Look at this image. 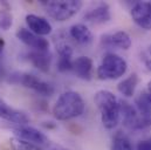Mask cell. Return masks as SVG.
I'll list each match as a JSON object with an SVG mask.
<instances>
[{
  "label": "cell",
  "instance_id": "6da1fadb",
  "mask_svg": "<svg viewBox=\"0 0 151 150\" xmlns=\"http://www.w3.org/2000/svg\"><path fill=\"white\" fill-rule=\"evenodd\" d=\"M94 101L100 110L103 127L109 130L116 128L121 120V100L110 90L101 89L96 92Z\"/></svg>",
  "mask_w": 151,
  "mask_h": 150
},
{
  "label": "cell",
  "instance_id": "7a4b0ae2",
  "mask_svg": "<svg viewBox=\"0 0 151 150\" xmlns=\"http://www.w3.org/2000/svg\"><path fill=\"white\" fill-rule=\"evenodd\" d=\"M84 108L86 105L82 96L74 90H68L58 97L52 112L58 121H68L81 116Z\"/></svg>",
  "mask_w": 151,
  "mask_h": 150
},
{
  "label": "cell",
  "instance_id": "3957f363",
  "mask_svg": "<svg viewBox=\"0 0 151 150\" xmlns=\"http://www.w3.org/2000/svg\"><path fill=\"white\" fill-rule=\"evenodd\" d=\"M47 14L56 21H66L80 12L83 4L80 0H49L41 1Z\"/></svg>",
  "mask_w": 151,
  "mask_h": 150
},
{
  "label": "cell",
  "instance_id": "277c9868",
  "mask_svg": "<svg viewBox=\"0 0 151 150\" xmlns=\"http://www.w3.org/2000/svg\"><path fill=\"white\" fill-rule=\"evenodd\" d=\"M127 69L128 63L122 56L115 53H107L102 58L96 74L100 80H117L127 73Z\"/></svg>",
  "mask_w": 151,
  "mask_h": 150
},
{
  "label": "cell",
  "instance_id": "5b68a950",
  "mask_svg": "<svg viewBox=\"0 0 151 150\" xmlns=\"http://www.w3.org/2000/svg\"><path fill=\"white\" fill-rule=\"evenodd\" d=\"M121 116L123 124L130 130H144L151 127V115L141 114L136 107L121 100Z\"/></svg>",
  "mask_w": 151,
  "mask_h": 150
},
{
  "label": "cell",
  "instance_id": "8992f818",
  "mask_svg": "<svg viewBox=\"0 0 151 150\" xmlns=\"http://www.w3.org/2000/svg\"><path fill=\"white\" fill-rule=\"evenodd\" d=\"M9 81L14 83H21L24 87L34 90L42 96H50L54 93V87L50 83L29 73H14L11 76Z\"/></svg>",
  "mask_w": 151,
  "mask_h": 150
},
{
  "label": "cell",
  "instance_id": "52a82bcc",
  "mask_svg": "<svg viewBox=\"0 0 151 150\" xmlns=\"http://www.w3.org/2000/svg\"><path fill=\"white\" fill-rule=\"evenodd\" d=\"M132 21L145 31H151V1H137L130 9Z\"/></svg>",
  "mask_w": 151,
  "mask_h": 150
},
{
  "label": "cell",
  "instance_id": "ba28073f",
  "mask_svg": "<svg viewBox=\"0 0 151 150\" xmlns=\"http://www.w3.org/2000/svg\"><path fill=\"white\" fill-rule=\"evenodd\" d=\"M13 133H14V137L20 138L26 142H29V143L38 144L41 147L48 143V138L43 133H41L37 128L27 125V124L18 125V127L13 128Z\"/></svg>",
  "mask_w": 151,
  "mask_h": 150
},
{
  "label": "cell",
  "instance_id": "9c48e42d",
  "mask_svg": "<svg viewBox=\"0 0 151 150\" xmlns=\"http://www.w3.org/2000/svg\"><path fill=\"white\" fill-rule=\"evenodd\" d=\"M17 38L26 46L32 47L34 50H49V41L43 37L31 32L28 28H19L17 32Z\"/></svg>",
  "mask_w": 151,
  "mask_h": 150
},
{
  "label": "cell",
  "instance_id": "30bf717a",
  "mask_svg": "<svg viewBox=\"0 0 151 150\" xmlns=\"http://www.w3.org/2000/svg\"><path fill=\"white\" fill-rule=\"evenodd\" d=\"M83 19L91 24H106L111 19L110 14V7L106 2H100L89 11H87L83 15Z\"/></svg>",
  "mask_w": 151,
  "mask_h": 150
},
{
  "label": "cell",
  "instance_id": "8fae6325",
  "mask_svg": "<svg viewBox=\"0 0 151 150\" xmlns=\"http://www.w3.org/2000/svg\"><path fill=\"white\" fill-rule=\"evenodd\" d=\"M0 117L7 122H12L18 125H25L29 122V117L27 116L26 112L12 108L1 99H0Z\"/></svg>",
  "mask_w": 151,
  "mask_h": 150
},
{
  "label": "cell",
  "instance_id": "7c38bea8",
  "mask_svg": "<svg viewBox=\"0 0 151 150\" xmlns=\"http://www.w3.org/2000/svg\"><path fill=\"white\" fill-rule=\"evenodd\" d=\"M101 43L107 47H117L119 49L128 50L131 45L132 40L130 35L124 31H117L113 34H104L101 38Z\"/></svg>",
  "mask_w": 151,
  "mask_h": 150
},
{
  "label": "cell",
  "instance_id": "4fadbf2b",
  "mask_svg": "<svg viewBox=\"0 0 151 150\" xmlns=\"http://www.w3.org/2000/svg\"><path fill=\"white\" fill-rule=\"evenodd\" d=\"M26 24L28 26V30L33 33H35L37 35L40 37H45V35H48L52 33V25L50 22L43 18V17H40L37 14H27L26 18Z\"/></svg>",
  "mask_w": 151,
  "mask_h": 150
},
{
  "label": "cell",
  "instance_id": "5bb4252c",
  "mask_svg": "<svg viewBox=\"0 0 151 150\" xmlns=\"http://www.w3.org/2000/svg\"><path fill=\"white\" fill-rule=\"evenodd\" d=\"M59 60L56 63V68L61 73H66L69 71H73V49L67 43H60L56 48Z\"/></svg>",
  "mask_w": 151,
  "mask_h": 150
},
{
  "label": "cell",
  "instance_id": "9a60e30c",
  "mask_svg": "<svg viewBox=\"0 0 151 150\" xmlns=\"http://www.w3.org/2000/svg\"><path fill=\"white\" fill-rule=\"evenodd\" d=\"M28 61L42 73H48L52 63V54L49 50H32L27 55Z\"/></svg>",
  "mask_w": 151,
  "mask_h": 150
},
{
  "label": "cell",
  "instance_id": "2e32d148",
  "mask_svg": "<svg viewBox=\"0 0 151 150\" xmlns=\"http://www.w3.org/2000/svg\"><path fill=\"white\" fill-rule=\"evenodd\" d=\"M94 63L89 56H78L73 62V72L77 77L89 81L93 77Z\"/></svg>",
  "mask_w": 151,
  "mask_h": 150
},
{
  "label": "cell",
  "instance_id": "e0dca14e",
  "mask_svg": "<svg viewBox=\"0 0 151 150\" xmlns=\"http://www.w3.org/2000/svg\"><path fill=\"white\" fill-rule=\"evenodd\" d=\"M69 34L76 42L81 45H89L90 42H93V39H94L91 31L83 24L73 25L69 28Z\"/></svg>",
  "mask_w": 151,
  "mask_h": 150
},
{
  "label": "cell",
  "instance_id": "ac0fdd59",
  "mask_svg": "<svg viewBox=\"0 0 151 150\" xmlns=\"http://www.w3.org/2000/svg\"><path fill=\"white\" fill-rule=\"evenodd\" d=\"M138 84V76L136 73L130 74L127 79L122 80L117 84V90L125 97H131L135 94L136 87Z\"/></svg>",
  "mask_w": 151,
  "mask_h": 150
},
{
  "label": "cell",
  "instance_id": "d6986e66",
  "mask_svg": "<svg viewBox=\"0 0 151 150\" xmlns=\"http://www.w3.org/2000/svg\"><path fill=\"white\" fill-rule=\"evenodd\" d=\"M110 150H134V148L130 140L122 131H118L113 137Z\"/></svg>",
  "mask_w": 151,
  "mask_h": 150
},
{
  "label": "cell",
  "instance_id": "ffe728a7",
  "mask_svg": "<svg viewBox=\"0 0 151 150\" xmlns=\"http://www.w3.org/2000/svg\"><path fill=\"white\" fill-rule=\"evenodd\" d=\"M136 109L141 114L151 115V99L147 92H142L135 100Z\"/></svg>",
  "mask_w": 151,
  "mask_h": 150
},
{
  "label": "cell",
  "instance_id": "44dd1931",
  "mask_svg": "<svg viewBox=\"0 0 151 150\" xmlns=\"http://www.w3.org/2000/svg\"><path fill=\"white\" fill-rule=\"evenodd\" d=\"M9 142H11V147L13 150H45L41 146L22 141L17 137H12L9 140Z\"/></svg>",
  "mask_w": 151,
  "mask_h": 150
},
{
  "label": "cell",
  "instance_id": "7402d4cb",
  "mask_svg": "<svg viewBox=\"0 0 151 150\" xmlns=\"http://www.w3.org/2000/svg\"><path fill=\"white\" fill-rule=\"evenodd\" d=\"M13 25V15L9 9H0V28L2 31H8Z\"/></svg>",
  "mask_w": 151,
  "mask_h": 150
},
{
  "label": "cell",
  "instance_id": "603a6c76",
  "mask_svg": "<svg viewBox=\"0 0 151 150\" xmlns=\"http://www.w3.org/2000/svg\"><path fill=\"white\" fill-rule=\"evenodd\" d=\"M141 61L145 66V68L151 72V45L145 47L141 52Z\"/></svg>",
  "mask_w": 151,
  "mask_h": 150
},
{
  "label": "cell",
  "instance_id": "cb8c5ba5",
  "mask_svg": "<svg viewBox=\"0 0 151 150\" xmlns=\"http://www.w3.org/2000/svg\"><path fill=\"white\" fill-rule=\"evenodd\" d=\"M136 150H151V137L139 141L137 143Z\"/></svg>",
  "mask_w": 151,
  "mask_h": 150
},
{
  "label": "cell",
  "instance_id": "d4e9b609",
  "mask_svg": "<svg viewBox=\"0 0 151 150\" xmlns=\"http://www.w3.org/2000/svg\"><path fill=\"white\" fill-rule=\"evenodd\" d=\"M4 47H5V41H4V39H2V38L0 37V53L2 52Z\"/></svg>",
  "mask_w": 151,
  "mask_h": 150
},
{
  "label": "cell",
  "instance_id": "484cf974",
  "mask_svg": "<svg viewBox=\"0 0 151 150\" xmlns=\"http://www.w3.org/2000/svg\"><path fill=\"white\" fill-rule=\"evenodd\" d=\"M147 93H148V95H149V97L151 99V80L148 82V90H147Z\"/></svg>",
  "mask_w": 151,
  "mask_h": 150
},
{
  "label": "cell",
  "instance_id": "4316f807",
  "mask_svg": "<svg viewBox=\"0 0 151 150\" xmlns=\"http://www.w3.org/2000/svg\"><path fill=\"white\" fill-rule=\"evenodd\" d=\"M2 73H4V72H2V66L0 65V75H2Z\"/></svg>",
  "mask_w": 151,
  "mask_h": 150
},
{
  "label": "cell",
  "instance_id": "83f0119b",
  "mask_svg": "<svg viewBox=\"0 0 151 150\" xmlns=\"http://www.w3.org/2000/svg\"><path fill=\"white\" fill-rule=\"evenodd\" d=\"M56 150H68V149H66V148H58Z\"/></svg>",
  "mask_w": 151,
  "mask_h": 150
}]
</instances>
